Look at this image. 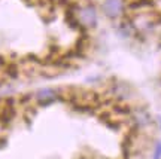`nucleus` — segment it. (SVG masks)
Masks as SVG:
<instances>
[{"mask_svg":"<svg viewBox=\"0 0 161 159\" xmlns=\"http://www.w3.org/2000/svg\"><path fill=\"white\" fill-rule=\"evenodd\" d=\"M76 18L84 29H91L97 24V11L92 5L79 6V9L76 12Z\"/></svg>","mask_w":161,"mask_h":159,"instance_id":"1","label":"nucleus"},{"mask_svg":"<svg viewBox=\"0 0 161 159\" xmlns=\"http://www.w3.org/2000/svg\"><path fill=\"white\" fill-rule=\"evenodd\" d=\"M102 9L108 18L116 19L124 13V0H104Z\"/></svg>","mask_w":161,"mask_h":159,"instance_id":"2","label":"nucleus"},{"mask_svg":"<svg viewBox=\"0 0 161 159\" xmlns=\"http://www.w3.org/2000/svg\"><path fill=\"white\" fill-rule=\"evenodd\" d=\"M33 95H35V101L39 103V104H51V103H55V101H63L60 92L57 89H52V88L39 89Z\"/></svg>","mask_w":161,"mask_h":159,"instance_id":"3","label":"nucleus"},{"mask_svg":"<svg viewBox=\"0 0 161 159\" xmlns=\"http://www.w3.org/2000/svg\"><path fill=\"white\" fill-rule=\"evenodd\" d=\"M154 159H161V141H157L155 152H154Z\"/></svg>","mask_w":161,"mask_h":159,"instance_id":"4","label":"nucleus"}]
</instances>
